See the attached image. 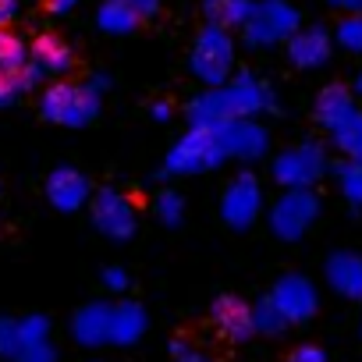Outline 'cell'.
Masks as SVG:
<instances>
[{
	"label": "cell",
	"mask_w": 362,
	"mask_h": 362,
	"mask_svg": "<svg viewBox=\"0 0 362 362\" xmlns=\"http://www.w3.org/2000/svg\"><path fill=\"white\" fill-rule=\"evenodd\" d=\"M100 89H103V75H96V82H89V86L61 82L43 96V114L61 124H86L100 107Z\"/></svg>",
	"instance_id": "cell-7"
},
{
	"label": "cell",
	"mask_w": 362,
	"mask_h": 362,
	"mask_svg": "<svg viewBox=\"0 0 362 362\" xmlns=\"http://www.w3.org/2000/svg\"><path fill=\"white\" fill-rule=\"evenodd\" d=\"M252 0H206L203 11L210 25H224V29H245L249 15H252Z\"/></svg>",
	"instance_id": "cell-19"
},
{
	"label": "cell",
	"mask_w": 362,
	"mask_h": 362,
	"mask_svg": "<svg viewBox=\"0 0 362 362\" xmlns=\"http://www.w3.org/2000/svg\"><path fill=\"white\" fill-rule=\"evenodd\" d=\"M327 4L344 11V15H362V0H327Z\"/></svg>",
	"instance_id": "cell-34"
},
{
	"label": "cell",
	"mask_w": 362,
	"mask_h": 362,
	"mask_svg": "<svg viewBox=\"0 0 362 362\" xmlns=\"http://www.w3.org/2000/svg\"><path fill=\"white\" fill-rule=\"evenodd\" d=\"M214 323H217V330H221L228 341H235V344H242V341H249V337L256 334L252 305H249L245 298H238V295H221V298L214 302Z\"/></svg>",
	"instance_id": "cell-13"
},
{
	"label": "cell",
	"mask_w": 362,
	"mask_h": 362,
	"mask_svg": "<svg viewBox=\"0 0 362 362\" xmlns=\"http://www.w3.org/2000/svg\"><path fill=\"white\" fill-rule=\"evenodd\" d=\"M330 139L348 160H362V110H351L337 128H330Z\"/></svg>",
	"instance_id": "cell-20"
},
{
	"label": "cell",
	"mask_w": 362,
	"mask_h": 362,
	"mask_svg": "<svg viewBox=\"0 0 362 362\" xmlns=\"http://www.w3.org/2000/svg\"><path fill=\"white\" fill-rule=\"evenodd\" d=\"M177 362H210V358L199 355V351H192V355H185V358H177Z\"/></svg>",
	"instance_id": "cell-37"
},
{
	"label": "cell",
	"mask_w": 362,
	"mask_h": 362,
	"mask_svg": "<svg viewBox=\"0 0 362 362\" xmlns=\"http://www.w3.org/2000/svg\"><path fill=\"white\" fill-rule=\"evenodd\" d=\"M274 89L256 78L252 71H238L228 86L206 89L189 103V121L192 124H217V121H252L256 114L274 110Z\"/></svg>",
	"instance_id": "cell-1"
},
{
	"label": "cell",
	"mask_w": 362,
	"mask_h": 362,
	"mask_svg": "<svg viewBox=\"0 0 362 362\" xmlns=\"http://www.w3.org/2000/svg\"><path fill=\"white\" fill-rule=\"evenodd\" d=\"M320 217V196L313 189H288L270 206V235L281 242H298Z\"/></svg>",
	"instance_id": "cell-5"
},
{
	"label": "cell",
	"mask_w": 362,
	"mask_h": 362,
	"mask_svg": "<svg viewBox=\"0 0 362 362\" xmlns=\"http://www.w3.org/2000/svg\"><path fill=\"white\" fill-rule=\"evenodd\" d=\"M124 4H128V8H132V11L142 18V22H146V18H153V15L160 11V0H124Z\"/></svg>",
	"instance_id": "cell-30"
},
{
	"label": "cell",
	"mask_w": 362,
	"mask_h": 362,
	"mask_svg": "<svg viewBox=\"0 0 362 362\" xmlns=\"http://www.w3.org/2000/svg\"><path fill=\"white\" fill-rule=\"evenodd\" d=\"M153 214L163 228H177L181 221H185V199H181V192H174V189H163L153 199Z\"/></svg>",
	"instance_id": "cell-26"
},
{
	"label": "cell",
	"mask_w": 362,
	"mask_h": 362,
	"mask_svg": "<svg viewBox=\"0 0 362 362\" xmlns=\"http://www.w3.org/2000/svg\"><path fill=\"white\" fill-rule=\"evenodd\" d=\"M103 284H107L110 291H124V288H128V274H124L121 267H114V270L103 274Z\"/></svg>",
	"instance_id": "cell-31"
},
{
	"label": "cell",
	"mask_w": 362,
	"mask_h": 362,
	"mask_svg": "<svg viewBox=\"0 0 362 362\" xmlns=\"http://www.w3.org/2000/svg\"><path fill=\"white\" fill-rule=\"evenodd\" d=\"M29 57H33V50H25V43H22L18 33L0 29V71L22 75L29 68Z\"/></svg>",
	"instance_id": "cell-21"
},
{
	"label": "cell",
	"mask_w": 362,
	"mask_h": 362,
	"mask_svg": "<svg viewBox=\"0 0 362 362\" xmlns=\"http://www.w3.org/2000/svg\"><path fill=\"white\" fill-rule=\"evenodd\" d=\"M316 121H320V128H337L351 110H358V103H355V96H351V89H344V86H323L320 89V96H316Z\"/></svg>",
	"instance_id": "cell-16"
},
{
	"label": "cell",
	"mask_w": 362,
	"mask_h": 362,
	"mask_svg": "<svg viewBox=\"0 0 362 362\" xmlns=\"http://www.w3.org/2000/svg\"><path fill=\"white\" fill-rule=\"evenodd\" d=\"M149 114H153V121H156V124H167V121L174 117V110H170V103H167V100H156Z\"/></svg>",
	"instance_id": "cell-33"
},
{
	"label": "cell",
	"mask_w": 362,
	"mask_h": 362,
	"mask_svg": "<svg viewBox=\"0 0 362 362\" xmlns=\"http://www.w3.org/2000/svg\"><path fill=\"white\" fill-rule=\"evenodd\" d=\"M71 64H75V54H71V47H68L61 36L47 33V36H40V40L33 43V68H36L40 75L61 78V75L71 71Z\"/></svg>",
	"instance_id": "cell-15"
},
{
	"label": "cell",
	"mask_w": 362,
	"mask_h": 362,
	"mask_svg": "<svg viewBox=\"0 0 362 362\" xmlns=\"http://www.w3.org/2000/svg\"><path fill=\"white\" fill-rule=\"evenodd\" d=\"M189 68L192 75L210 86V89H221L235 78V40H231V29L224 25H203L196 43H192V57H189Z\"/></svg>",
	"instance_id": "cell-3"
},
{
	"label": "cell",
	"mask_w": 362,
	"mask_h": 362,
	"mask_svg": "<svg viewBox=\"0 0 362 362\" xmlns=\"http://www.w3.org/2000/svg\"><path fill=\"white\" fill-rule=\"evenodd\" d=\"M288 362H327V351L316 348V344H302L288 355Z\"/></svg>",
	"instance_id": "cell-29"
},
{
	"label": "cell",
	"mask_w": 362,
	"mask_h": 362,
	"mask_svg": "<svg viewBox=\"0 0 362 362\" xmlns=\"http://www.w3.org/2000/svg\"><path fill=\"white\" fill-rule=\"evenodd\" d=\"M18 15V0H0V29H8V22H15Z\"/></svg>",
	"instance_id": "cell-32"
},
{
	"label": "cell",
	"mask_w": 362,
	"mask_h": 362,
	"mask_svg": "<svg viewBox=\"0 0 362 362\" xmlns=\"http://www.w3.org/2000/svg\"><path fill=\"white\" fill-rule=\"evenodd\" d=\"M351 89H355V96H362V71L355 75V86H351Z\"/></svg>",
	"instance_id": "cell-39"
},
{
	"label": "cell",
	"mask_w": 362,
	"mask_h": 362,
	"mask_svg": "<svg viewBox=\"0 0 362 362\" xmlns=\"http://www.w3.org/2000/svg\"><path fill=\"white\" fill-rule=\"evenodd\" d=\"M33 362H54V358H50V351H36V355H33Z\"/></svg>",
	"instance_id": "cell-38"
},
{
	"label": "cell",
	"mask_w": 362,
	"mask_h": 362,
	"mask_svg": "<svg viewBox=\"0 0 362 362\" xmlns=\"http://www.w3.org/2000/svg\"><path fill=\"white\" fill-rule=\"evenodd\" d=\"M298 29H302V15L291 0H259L242 36L249 47H277V43H288Z\"/></svg>",
	"instance_id": "cell-4"
},
{
	"label": "cell",
	"mask_w": 362,
	"mask_h": 362,
	"mask_svg": "<svg viewBox=\"0 0 362 362\" xmlns=\"http://www.w3.org/2000/svg\"><path fill=\"white\" fill-rule=\"evenodd\" d=\"M252 320H256V334H284V330L291 327L288 316L277 309V302H274L270 295L252 305Z\"/></svg>",
	"instance_id": "cell-25"
},
{
	"label": "cell",
	"mask_w": 362,
	"mask_h": 362,
	"mask_svg": "<svg viewBox=\"0 0 362 362\" xmlns=\"http://www.w3.org/2000/svg\"><path fill=\"white\" fill-rule=\"evenodd\" d=\"M93 217H96V228H100L103 235L117 238V242L132 238V235H135V228H139L135 206H132L121 192H114V189H107V192H100V196H96Z\"/></svg>",
	"instance_id": "cell-11"
},
{
	"label": "cell",
	"mask_w": 362,
	"mask_h": 362,
	"mask_svg": "<svg viewBox=\"0 0 362 362\" xmlns=\"http://www.w3.org/2000/svg\"><path fill=\"white\" fill-rule=\"evenodd\" d=\"M327 174V153L320 142H298L274 160V181L288 189H313Z\"/></svg>",
	"instance_id": "cell-6"
},
{
	"label": "cell",
	"mask_w": 362,
	"mask_h": 362,
	"mask_svg": "<svg viewBox=\"0 0 362 362\" xmlns=\"http://www.w3.org/2000/svg\"><path fill=\"white\" fill-rule=\"evenodd\" d=\"M71 8H75V0H50V11H57V15H64Z\"/></svg>",
	"instance_id": "cell-36"
},
{
	"label": "cell",
	"mask_w": 362,
	"mask_h": 362,
	"mask_svg": "<svg viewBox=\"0 0 362 362\" xmlns=\"http://www.w3.org/2000/svg\"><path fill=\"white\" fill-rule=\"evenodd\" d=\"M110 323H114V309L96 302L75 320V337L82 344H103V341H110Z\"/></svg>",
	"instance_id": "cell-18"
},
{
	"label": "cell",
	"mask_w": 362,
	"mask_h": 362,
	"mask_svg": "<svg viewBox=\"0 0 362 362\" xmlns=\"http://www.w3.org/2000/svg\"><path fill=\"white\" fill-rule=\"evenodd\" d=\"M337 185H341V196L348 199V206L362 210V160L337 163Z\"/></svg>",
	"instance_id": "cell-24"
},
{
	"label": "cell",
	"mask_w": 362,
	"mask_h": 362,
	"mask_svg": "<svg viewBox=\"0 0 362 362\" xmlns=\"http://www.w3.org/2000/svg\"><path fill=\"white\" fill-rule=\"evenodd\" d=\"M54 199L64 206V210H71V206H78L82 199H86V177L82 174H75V170H61L57 177H54Z\"/></svg>",
	"instance_id": "cell-22"
},
{
	"label": "cell",
	"mask_w": 362,
	"mask_h": 362,
	"mask_svg": "<svg viewBox=\"0 0 362 362\" xmlns=\"http://www.w3.org/2000/svg\"><path fill=\"white\" fill-rule=\"evenodd\" d=\"M263 214V185H259V177L242 170L228 181V189H224V199H221V217L228 228L235 231H249Z\"/></svg>",
	"instance_id": "cell-8"
},
{
	"label": "cell",
	"mask_w": 362,
	"mask_h": 362,
	"mask_svg": "<svg viewBox=\"0 0 362 362\" xmlns=\"http://www.w3.org/2000/svg\"><path fill=\"white\" fill-rule=\"evenodd\" d=\"M330 50H334V40L327 29L320 25H309V29H298L291 40H288V61L302 71H316L330 61Z\"/></svg>",
	"instance_id": "cell-12"
},
{
	"label": "cell",
	"mask_w": 362,
	"mask_h": 362,
	"mask_svg": "<svg viewBox=\"0 0 362 362\" xmlns=\"http://www.w3.org/2000/svg\"><path fill=\"white\" fill-rule=\"evenodd\" d=\"M214 132H217L224 153L235 160H259L270 149V135L256 121H217Z\"/></svg>",
	"instance_id": "cell-10"
},
{
	"label": "cell",
	"mask_w": 362,
	"mask_h": 362,
	"mask_svg": "<svg viewBox=\"0 0 362 362\" xmlns=\"http://www.w3.org/2000/svg\"><path fill=\"white\" fill-rule=\"evenodd\" d=\"M228 160L214 124H192L189 135H181L177 146L163 156L160 177H192V174H206L214 167H221Z\"/></svg>",
	"instance_id": "cell-2"
},
{
	"label": "cell",
	"mask_w": 362,
	"mask_h": 362,
	"mask_svg": "<svg viewBox=\"0 0 362 362\" xmlns=\"http://www.w3.org/2000/svg\"><path fill=\"white\" fill-rule=\"evenodd\" d=\"M170 355H174V362L185 358V355H192V344H189V341H174V344H170Z\"/></svg>",
	"instance_id": "cell-35"
},
{
	"label": "cell",
	"mask_w": 362,
	"mask_h": 362,
	"mask_svg": "<svg viewBox=\"0 0 362 362\" xmlns=\"http://www.w3.org/2000/svg\"><path fill=\"white\" fill-rule=\"evenodd\" d=\"M337 47L362 57V15H344L337 22Z\"/></svg>",
	"instance_id": "cell-28"
},
{
	"label": "cell",
	"mask_w": 362,
	"mask_h": 362,
	"mask_svg": "<svg viewBox=\"0 0 362 362\" xmlns=\"http://www.w3.org/2000/svg\"><path fill=\"white\" fill-rule=\"evenodd\" d=\"M270 298L277 302V309L288 316V323H305L316 316L320 309V295H316V284L302 274H288L274 284Z\"/></svg>",
	"instance_id": "cell-9"
},
{
	"label": "cell",
	"mask_w": 362,
	"mask_h": 362,
	"mask_svg": "<svg viewBox=\"0 0 362 362\" xmlns=\"http://www.w3.org/2000/svg\"><path fill=\"white\" fill-rule=\"evenodd\" d=\"M146 327H149V316H146V309H142L139 302H121V305L114 309L110 341H117V344H135V341L146 334Z\"/></svg>",
	"instance_id": "cell-17"
},
{
	"label": "cell",
	"mask_w": 362,
	"mask_h": 362,
	"mask_svg": "<svg viewBox=\"0 0 362 362\" xmlns=\"http://www.w3.org/2000/svg\"><path fill=\"white\" fill-rule=\"evenodd\" d=\"M36 78H40V71L29 64L22 75H11V71H0V107H8L18 93H25L29 86H36Z\"/></svg>",
	"instance_id": "cell-27"
},
{
	"label": "cell",
	"mask_w": 362,
	"mask_h": 362,
	"mask_svg": "<svg viewBox=\"0 0 362 362\" xmlns=\"http://www.w3.org/2000/svg\"><path fill=\"white\" fill-rule=\"evenodd\" d=\"M139 22H142V18L124 4V0H107V4L100 8V25H103L107 33H132Z\"/></svg>",
	"instance_id": "cell-23"
},
{
	"label": "cell",
	"mask_w": 362,
	"mask_h": 362,
	"mask_svg": "<svg viewBox=\"0 0 362 362\" xmlns=\"http://www.w3.org/2000/svg\"><path fill=\"white\" fill-rule=\"evenodd\" d=\"M323 270H327V284L337 295H344L351 302H362V256H355V252H334Z\"/></svg>",
	"instance_id": "cell-14"
}]
</instances>
